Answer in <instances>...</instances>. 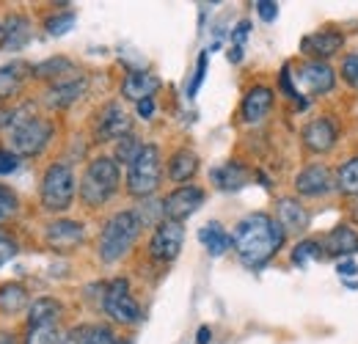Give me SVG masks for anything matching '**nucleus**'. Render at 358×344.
Here are the masks:
<instances>
[{"instance_id": "nucleus-12", "label": "nucleus", "mask_w": 358, "mask_h": 344, "mask_svg": "<svg viewBox=\"0 0 358 344\" xmlns=\"http://www.w3.org/2000/svg\"><path fill=\"white\" fill-rule=\"evenodd\" d=\"M130 127H133V119L127 116V110H124L119 102H108V105L96 113L94 132H96L99 141H119V138L130 135Z\"/></svg>"}, {"instance_id": "nucleus-11", "label": "nucleus", "mask_w": 358, "mask_h": 344, "mask_svg": "<svg viewBox=\"0 0 358 344\" xmlns=\"http://www.w3.org/2000/svg\"><path fill=\"white\" fill-rule=\"evenodd\" d=\"M301 141H303V146L312 155H328L336 146V141H339V127H336L334 116H317V119H312L303 127V132H301Z\"/></svg>"}, {"instance_id": "nucleus-38", "label": "nucleus", "mask_w": 358, "mask_h": 344, "mask_svg": "<svg viewBox=\"0 0 358 344\" xmlns=\"http://www.w3.org/2000/svg\"><path fill=\"white\" fill-rule=\"evenodd\" d=\"M342 78H345L350 86H358V52L345 55V61H342Z\"/></svg>"}, {"instance_id": "nucleus-25", "label": "nucleus", "mask_w": 358, "mask_h": 344, "mask_svg": "<svg viewBox=\"0 0 358 344\" xmlns=\"http://www.w3.org/2000/svg\"><path fill=\"white\" fill-rule=\"evenodd\" d=\"M3 31H6V42H3L6 50H22L25 44L31 42V22L25 17H20V14H11L6 20Z\"/></svg>"}, {"instance_id": "nucleus-3", "label": "nucleus", "mask_w": 358, "mask_h": 344, "mask_svg": "<svg viewBox=\"0 0 358 344\" xmlns=\"http://www.w3.org/2000/svg\"><path fill=\"white\" fill-rule=\"evenodd\" d=\"M52 132V122L42 116H28V108H20L14 124L8 127V149L17 157H36L47 149Z\"/></svg>"}, {"instance_id": "nucleus-20", "label": "nucleus", "mask_w": 358, "mask_h": 344, "mask_svg": "<svg viewBox=\"0 0 358 344\" xmlns=\"http://www.w3.org/2000/svg\"><path fill=\"white\" fill-rule=\"evenodd\" d=\"M157 88H160V78H155V75H149V72H127V78H124V83H122V94H124V99L143 102V99H149Z\"/></svg>"}, {"instance_id": "nucleus-14", "label": "nucleus", "mask_w": 358, "mask_h": 344, "mask_svg": "<svg viewBox=\"0 0 358 344\" xmlns=\"http://www.w3.org/2000/svg\"><path fill=\"white\" fill-rule=\"evenodd\" d=\"M86 88H89V80H86L83 75L58 80V83H52V88H47L45 91V105L47 108H52V110H64V108L75 105L78 99H83Z\"/></svg>"}, {"instance_id": "nucleus-50", "label": "nucleus", "mask_w": 358, "mask_h": 344, "mask_svg": "<svg viewBox=\"0 0 358 344\" xmlns=\"http://www.w3.org/2000/svg\"><path fill=\"white\" fill-rule=\"evenodd\" d=\"M3 42H6V31L0 28V47H3Z\"/></svg>"}, {"instance_id": "nucleus-27", "label": "nucleus", "mask_w": 358, "mask_h": 344, "mask_svg": "<svg viewBox=\"0 0 358 344\" xmlns=\"http://www.w3.org/2000/svg\"><path fill=\"white\" fill-rule=\"evenodd\" d=\"M28 306V289L22 284H3L0 287V311L3 314H17Z\"/></svg>"}, {"instance_id": "nucleus-33", "label": "nucleus", "mask_w": 358, "mask_h": 344, "mask_svg": "<svg viewBox=\"0 0 358 344\" xmlns=\"http://www.w3.org/2000/svg\"><path fill=\"white\" fill-rule=\"evenodd\" d=\"M22 344H61L58 325H36V328H28Z\"/></svg>"}, {"instance_id": "nucleus-37", "label": "nucleus", "mask_w": 358, "mask_h": 344, "mask_svg": "<svg viewBox=\"0 0 358 344\" xmlns=\"http://www.w3.org/2000/svg\"><path fill=\"white\" fill-rule=\"evenodd\" d=\"M278 86H281V91L289 96V99H301V91L292 86V75H289V64H284V69H281V75H278ZM301 105L306 108V99H301Z\"/></svg>"}, {"instance_id": "nucleus-8", "label": "nucleus", "mask_w": 358, "mask_h": 344, "mask_svg": "<svg viewBox=\"0 0 358 344\" xmlns=\"http://www.w3.org/2000/svg\"><path fill=\"white\" fill-rule=\"evenodd\" d=\"M185 243V226L177 220H160L149 240V257L155 261H174Z\"/></svg>"}, {"instance_id": "nucleus-36", "label": "nucleus", "mask_w": 358, "mask_h": 344, "mask_svg": "<svg viewBox=\"0 0 358 344\" xmlns=\"http://www.w3.org/2000/svg\"><path fill=\"white\" fill-rule=\"evenodd\" d=\"M207 61H210V52L204 50L201 55H199V64H196V75H193V83L187 86V96H196L199 94V88L204 83V75H207Z\"/></svg>"}, {"instance_id": "nucleus-46", "label": "nucleus", "mask_w": 358, "mask_h": 344, "mask_svg": "<svg viewBox=\"0 0 358 344\" xmlns=\"http://www.w3.org/2000/svg\"><path fill=\"white\" fill-rule=\"evenodd\" d=\"M210 339H213V331L207 325H201L199 334H196V344H210Z\"/></svg>"}, {"instance_id": "nucleus-4", "label": "nucleus", "mask_w": 358, "mask_h": 344, "mask_svg": "<svg viewBox=\"0 0 358 344\" xmlns=\"http://www.w3.org/2000/svg\"><path fill=\"white\" fill-rule=\"evenodd\" d=\"M141 220L135 215L133 210L127 213H116L105 223L102 234H99V259L105 264H113L122 257H127V251L135 245L138 234H141Z\"/></svg>"}, {"instance_id": "nucleus-47", "label": "nucleus", "mask_w": 358, "mask_h": 344, "mask_svg": "<svg viewBox=\"0 0 358 344\" xmlns=\"http://www.w3.org/2000/svg\"><path fill=\"white\" fill-rule=\"evenodd\" d=\"M226 55H229V61H231V64H240V61H243V47H234V44H231Z\"/></svg>"}, {"instance_id": "nucleus-49", "label": "nucleus", "mask_w": 358, "mask_h": 344, "mask_svg": "<svg viewBox=\"0 0 358 344\" xmlns=\"http://www.w3.org/2000/svg\"><path fill=\"white\" fill-rule=\"evenodd\" d=\"M350 213H353V220H356V223H358V201H356V204H353V210H350Z\"/></svg>"}, {"instance_id": "nucleus-43", "label": "nucleus", "mask_w": 358, "mask_h": 344, "mask_svg": "<svg viewBox=\"0 0 358 344\" xmlns=\"http://www.w3.org/2000/svg\"><path fill=\"white\" fill-rule=\"evenodd\" d=\"M336 273H339V275H342V281H345V278H350V275H358V264L353 261V259H345V261H339Z\"/></svg>"}, {"instance_id": "nucleus-22", "label": "nucleus", "mask_w": 358, "mask_h": 344, "mask_svg": "<svg viewBox=\"0 0 358 344\" xmlns=\"http://www.w3.org/2000/svg\"><path fill=\"white\" fill-rule=\"evenodd\" d=\"M199 240L204 243V248L210 251V257H224L226 251L234 245V243H231V234L226 231L218 220H210L207 226H201Z\"/></svg>"}, {"instance_id": "nucleus-42", "label": "nucleus", "mask_w": 358, "mask_h": 344, "mask_svg": "<svg viewBox=\"0 0 358 344\" xmlns=\"http://www.w3.org/2000/svg\"><path fill=\"white\" fill-rule=\"evenodd\" d=\"M248 31H251V22H248V20L237 22V28H234V34H231V42H234V47H243V42L248 39Z\"/></svg>"}, {"instance_id": "nucleus-7", "label": "nucleus", "mask_w": 358, "mask_h": 344, "mask_svg": "<svg viewBox=\"0 0 358 344\" xmlns=\"http://www.w3.org/2000/svg\"><path fill=\"white\" fill-rule=\"evenodd\" d=\"M102 308L105 314L119 322V325H138L143 320L141 306L135 303V298L130 295V284L127 278H113L105 289H102Z\"/></svg>"}, {"instance_id": "nucleus-1", "label": "nucleus", "mask_w": 358, "mask_h": 344, "mask_svg": "<svg viewBox=\"0 0 358 344\" xmlns=\"http://www.w3.org/2000/svg\"><path fill=\"white\" fill-rule=\"evenodd\" d=\"M284 240H287V231L268 213H251V215H245L234 226V234H231L234 251H237V257H240V261L245 267H262V264H268L270 259L281 251Z\"/></svg>"}, {"instance_id": "nucleus-29", "label": "nucleus", "mask_w": 358, "mask_h": 344, "mask_svg": "<svg viewBox=\"0 0 358 344\" xmlns=\"http://www.w3.org/2000/svg\"><path fill=\"white\" fill-rule=\"evenodd\" d=\"M336 190L345 196H358V157H350L336 171Z\"/></svg>"}, {"instance_id": "nucleus-34", "label": "nucleus", "mask_w": 358, "mask_h": 344, "mask_svg": "<svg viewBox=\"0 0 358 344\" xmlns=\"http://www.w3.org/2000/svg\"><path fill=\"white\" fill-rule=\"evenodd\" d=\"M75 11H64V14H52L50 20L45 22V31L50 36H64V34H69L72 28H75Z\"/></svg>"}, {"instance_id": "nucleus-6", "label": "nucleus", "mask_w": 358, "mask_h": 344, "mask_svg": "<svg viewBox=\"0 0 358 344\" xmlns=\"http://www.w3.org/2000/svg\"><path fill=\"white\" fill-rule=\"evenodd\" d=\"M163 179V157L155 143H146L143 152L135 157V163L127 169V193L135 199H149Z\"/></svg>"}, {"instance_id": "nucleus-19", "label": "nucleus", "mask_w": 358, "mask_h": 344, "mask_svg": "<svg viewBox=\"0 0 358 344\" xmlns=\"http://www.w3.org/2000/svg\"><path fill=\"white\" fill-rule=\"evenodd\" d=\"M278 210H275V220H278V226L289 234H301V231H306L309 229V213H306V207L298 201V199H278V204H275Z\"/></svg>"}, {"instance_id": "nucleus-28", "label": "nucleus", "mask_w": 358, "mask_h": 344, "mask_svg": "<svg viewBox=\"0 0 358 344\" xmlns=\"http://www.w3.org/2000/svg\"><path fill=\"white\" fill-rule=\"evenodd\" d=\"M61 75H75V64H72L69 58L55 55V58H47V61H42V64L34 66V78H39V80L61 78Z\"/></svg>"}, {"instance_id": "nucleus-17", "label": "nucleus", "mask_w": 358, "mask_h": 344, "mask_svg": "<svg viewBox=\"0 0 358 344\" xmlns=\"http://www.w3.org/2000/svg\"><path fill=\"white\" fill-rule=\"evenodd\" d=\"M342 47H345V36L336 31H317V34H309L301 39V50L306 55H312L314 61H328Z\"/></svg>"}, {"instance_id": "nucleus-21", "label": "nucleus", "mask_w": 358, "mask_h": 344, "mask_svg": "<svg viewBox=\"0 0 358 344\" xmlns=\"http://www.w3.org/2000/svg\"><path fill=\"white\" fill-rule=\"evenodd\" d=\"M248 179H251L248 169H245L243 163H234V160H229V163H224V166L213 169V182H215L221 190H229V193L245 187Z\"/></svg>"}, {"instance_id": "nucleus-24", "label": "nucleus", "mask_w": 358, "mask_h": 344, "mask_svg": "<svg viewBox=\"0 0 358 344\" xmlns=\"http://www.w3.org/2000/svg\"><path fill=\"white\" fill-rule=\"evenodd\" d=\"M31 72L34 66H28L25 61H8L6 66H0V96H11Z\"/></svg>"}, {"instance_id": "nucleus-13", "label": "nucleus", "mask_w": 358, "mask_h": 344, "mask_svg": "<svg viewBox=\"0 0 358 344\" xmlns=\"http://www.w3.org/2000/svg\"><path fill=\"white\" fill-rule=\"evenodd\" d=\"M86 237V226L78 220H52L45 229V240L52 251H72L75 245H80Z\"/></svg>"}, {"instance_id": "nucleus-39", "label": "nucleus", "mask_w": 358, "mask_h": 344, "mask_svg": "<svg viewBox=\"0 0 358 344\" xmlns=\"http://www.w3.org/2000/svg\"><path fill=\"white\" fill-rule=\"evenodd\" d=\"M17 169H20V157L11 149H0V176L14 173Z\"/></svg>"}, {"instance_id": "nucleus-32", "label": "nucleus", "mask_w": 358, "mask_h": 344, "mask_svg": "<svg viewBox=\"0 0 358 344\" xmlns=\"http://www.w3.org/2000/svg\"><path fill=\"white\" fill-rule=\"evenodd\" d=\"M80 342L83 344H119L108 325H80Z\"/></svg>"}, {"instance_id": "nucleus-15", "label": "nucleus", "mask_w": 358, "mask_h": 344, "mask_svg": "<svg viewBox=\"0 0 358 344\" xmlns=\"http://www.w3.org/2000/svg\"><path fill=\"white\" fill-rule=\"evenodd\" d=\"M336 187V179L331 176V171L322 166V163H314V166H306L303 171L295 176V190L298 196H309V199H317V196H325Z\"/></svg>"}, {"instance_id": "nucleus-45", "label": "nucleus", "mask_w": 358, "mask_h": 344, "mask_svg": "<svg viewBox=\"0 0 358 344\" xmlns=\"http://www.w3.org/2000/svg\"><path fill=\"white\" fill-rule=\"evenodd\" d=\"M61 344H83L80 342V328H72L69 334L61 336Z\"/></svg>"}, {"instance_id": "nucleus-48", "label": "nucleus", "mask_w": 358, "mask_h": 344, "mask_svg": "<svg viewBox=\"0 0 358 344\" xmlns=\"http://www.w3.org/2000/svg\"><path fill=\"white\" fill-rule=\"evenodd\" d=\"M0 344H17V339H14V334H6V331H0Z\"/></svg>"}, {"instance_id": "nucleus-44", "label": "nucleus", "mask_w": 358, "mask_h": 344, "mask_svg": "<svg viewBox=\"0 0 358 344\" xmlns=\"http://www.w3.org/2000/svg\"><path fill=\"white\" fill-rule=\"evenodd\" d=\"M138 116H141V119H152V116H155V99H152V96L143 99V102H138Z\"/></svg>"}, {"instance_id": "nucleus-5", "label": "nucleus", "mask_w": 358, "mask_h": 344, "mask_svg": "<svg viewBox=\"0 0 358 344\" xmlns=\"http://www.w3.org/2000/svg\"><path fill=\"white\" fill-rule=\"evenodd\" d=\"M75 171L69 163H52L42 176V207L47 213H66L75 201Z\"/></svg>"}, {"instance_id": "nucleus-9", "label": "nucleus", "mask_w": 358, "mask_h": 344, "mask_svg": "<svg viewBox=\"0 0 358 344\" xmlns=\"http://www.w3.org/2000/svg\"><path fill=\"white\" fill-rule=\"evenodd\" d=\"M201 204H204V190L196 187V185H182V187L171 190L163 199V217L182 223V220H187L190 215H196Z\"/></svg>"}, {"instance_id": "nucleus-10", "label": "nucleus", "mask_w": 358, "mask_h": 344, "mask_svg": "<svg viewBox=\"0 0 358 344\" xmlns=\"http://www.w3.org/2000/svg\"><path fill=\"white\" fill-rule=\"evenodd\" d=\"M295 83H298V91L309 94V96H320V94H328L336 86V75L334 69L325 64V61H306L298 75H292Z\"/></svg>"}, {"instance_id": "nucleus-41", "label": "nucleus", "mask_w": 358, "mask_h": 344, "mask_svg": "<svg viewBox=\"0 0 358 344\" xmlns=\"http://www.w3.org/2000/svg\"><path fill=\"white\" fill-rule=\"evenodd\" d=\"M257 11H259V17H262L265 22H273V20L278 17V3H273V0H259V3H257Z\"/></svg>"}, {"instance_id": "nucleus-23", "label": "nucleus", "mask_w": 358, "mask_h": 344, "mask_svg": "<svg viewBox=\"0 0 358 344\" xmlns=\"http://www.w3.org/2000/svg\"><path fill=\"white\" fill-rule=\"evenodd\" d=\"M64 308L61 303L52 301V298H39V301L31 303L28 308V328H36V325H58Z\"/></svg>"}, {"instance_id": "nucleus-35", "label": "nucleus", "mask_w": 358, "mask_h": 344, "mask_svg": "<svg viewBox=\"0 0 358 344\" xmlns=\"http://www.w3.org/2000/svg\"><path fill=\"white\" fill-rule=\"evenodd\" d=\"M20 213V199L8 185H0V223L11 220Z\"/></svg>"}, {"instance_id": "nucleus-31", "label": "nucleus", "mask_w": 358, "mask_h": 344, "mask_svg": "<svg viewBox=\"0 0 358 344\" xmlns=\"http://www.w3.org/2000/svg\"><path fill=\"white\" fill-rule=\"evenodd\" d=\"M322 245H320V240H301L295 248H292V264H298V267H306L309 261H317V259H322Z\"/></svg>"}, {"instance_id": "nucleus-26", "label": "nucleus", "mask_w": 358, "mask_h": 344, "mask_svg": "<svg viewBox=\"0 0 358 344\" xmlns=\"http://www.w3.org/2000/svg\"><path fill=\"white\" fill-rule=\"evenodd\" d=\"M196 171H199V157L190 149H177L169 157V176L174 182H187V179H193Z\"/></svg>"}, {"instance_id": "nucleus-40", "label": "nucleus", "mask_w": 358, "mask_h": 344, "mask_svg": "<svg viewBox=\"0 0 358 344\" xmlns=\"http://www.w3.org/2000/svg\"><path fill=\"white\" fill-rule=\"evenodd\" d=\"M14 257H17V243H14L11 237L0 234V267H3L6 261H11Z\"/></svg>"}, {"instance_id": "nucleus-2", "label": "nucleus", "mask_w": 358, "mask_h": 344, "mask_svg": "<svg viewBox=\"0 0 358 344\" xmlns=\"http://www.w3.org/2000/svg\"><path fill=\"white\" fill-rule=\"evenodd\" d=\"M122 185V171L113 157H94L80 176V201L96 210L108 204Z\"/></svg>"}, {"instance_id": "nucleus-18", "label": "nucleus", "mask_w": 358, "mask_h": 344, "mask_svg": "<svg viewBox=\"0 0 358 344\" xmlns=\"http://www.w3.org/2000/svg\"><path fill=\"white\" fill-rule=\"evenodd\" d=\"M273 88L268 86H254L248 88V94L243 96V105H240V113H243V122L245 124H259L273 108Z\"/></svg>"}, {"instance_id": "nucleus-16", "label": "nucleus", "mask_w": 358, "mask_h": 344, "mask_svg": "<svg viewBox=\"0 0 358 344\" xmlns=\"http://www.w3.org/2000/svg\"><path fill=\"white\" fill-rule=\"evenodd\" d=\"M320 245H322V254H325V257L350 259L358 254V234L350 226H336V229H331V231L320 240Z\"/></svg>"}, {"instance_id": "nucleus-30", "label": "nucleus", "mask_w": 358, "mask_h": 344, "mask_svg": "<svg viewBox=\"0 0 358 344\" xmlns=\"http://www.w3.org/2000/svg\"><path fill=\"white\" fill-rule=\"evenodd\" d=\"M143 146H146V143H141L135 135H124V138L116 141V157H113V160H116L119 166H127V169H130L135 163V157L143 152Z\"/></svg>"}]
</instances>
